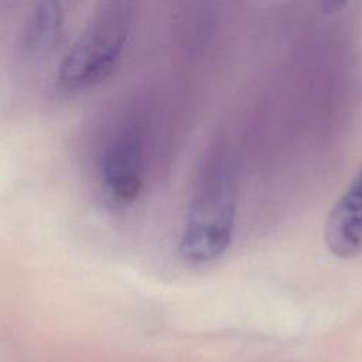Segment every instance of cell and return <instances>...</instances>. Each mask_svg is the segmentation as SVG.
Masks as SVG:
<instances>
[{"label":"cell","mask_w":362,"mask_h":362,"mask_svg":"<svg viewBox=\"0 0 362 362\" xmlns=\"http://www.w3.org/2000/svg\"><path fill=\"white\" fill-rule=\"evenodd\" d=\"M62 27L64 14L59 3L42 1L37 4L23 27V52L30 57L48 55L59 44Z\"/></svg>","instance_id":"cell-5"},{"label":"cell","mask_w":362,"mask_h":362,"mask_svg":"<svg viewBox=\"0 0 362 362\" xmlns=\"http://www.w3.org/2000/svg\"><path fill=\"white\" fill-rule=\"evenodd\" d=\"M324 239L329 252L339 259L362 252V167L329 209Z\"/></svg>","instance_id":"cell-4"},{"label":"cell","mask_w":362,"mask_h":362,"mask_svg":"<svg viewBox=\"0 0 362 362\" xmlns=\"http://www.w3.org/2000/svg\"><path fill=\"white\" fill-rule=\"evenodd\" d=\"M236 216V187L223 161H214L202 174L189 201L180 253L191 263L219 257L230 245Z\"/></svg>","instance_id":"cell-2"},{"label":"cell","mask_w":362,"mask_h":362,"mask_svg":"<svg viewBox=\"0 0 362 362\" xmlns=\"http://www.w3.org/2000/svg\"><path fill=\"white\" fill-rule=\"evenodd\" d=\"M134 4L124 0L100 3L59 64L58 82L66 90L92 88L116 68L127 41Z\"/></svg>","instance_id":"cell-1"},{"label":"cell","mask_w":362,"mask_h":362,"mask_svg":"<svg viewBox=\"0 0 362 362\" xmlns=\"http://www.w3.org/2000/svg\"><path fill=\"white\" fill-rule=\"evenodd\" d=\"M144 180V153L139 134L130 129L116 133L100 158V181L106 197L116 205L133 204Z\"/></svg>","instance_id":"cell-3"}]
</instances>
